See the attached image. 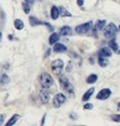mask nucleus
Here are the masks:
<instances>
[{"label": "nucleus", "mask_w": 120, "mask_h": 126, "mask_svg": "<svg viewBox=\"0 0 120 126\" xmlns=\"http://www.w3.org/2000/svg\"><path fill=\"white\" fill-rule=\"evenodd\" d=\"M40 82H41V85H42L43 88L49 89V88L53 85L54 80H53V78H52V76H51L50 74L44 72V73H42L41 76H40Z\"/></svg>", "instance_id": "1"}, {"label": "nucleus", "mask_w": 120, "mask_h": 126, "mask_svg": "<svg viewBox=\"0 0 120 126\" xmlns=\"http://www.w3.org/2000/svg\"><path fill=\"white\" fill-rule=\"evenodd\" d=\"M59 34L57 33V32H54V33H52L51 34V36H50V38H49V42H50V44H55L58 40H59Z\"/></svg>", "instance_id": "17"}, {"label": "nucleus", "mask_w": 120, "mask_h": 126, "mask_svg": "<svg viewBox=\"0 0 120 126\" xmlns=\"http://www.w3.org/2000/svg\"><path fill=\"white\" fill-rule=\"evenodd\" d=\"M54 51L55 52H64L66 51V46L63 45L62 43H55L54 45Z\"/></svg>", "instance_id": "10"}, {"label": "nucleus", "mask_w": 120, "mask_h": 126, "mask_svg": "<svg viewBox=\"0 0 120 126\" xmlns=\"http://www.w3.org/2000/svg\"><path fill=\"white\" fill-rule=\"evenodd\" d=\"M96 81H97V75L95 74H91L86 78V83L88 84H94Z\"/></svg>", "instance_id": "18"}, {"label": "nucleus", "mask_w": 120, "mask_h": 126, "mask_svg": "<svg viewBox=\"0 0 120 126\" xmlns=\"http://www.w3.org/2000/svg\"><path fill=\"white\" fill-rule=\"evenodd\" d=\"M93 93H94V88H90L89 90H87L86 93H84V94H83V96H82V100H83V101L88 100V99L90 98V96L92 95Z\"/></svg>", "instance_id": "12"}, {"label": "nucleus", "mask_w": 120, "mask_h": 126, "mask_svg": "<svg viewBox=\"0 0 120 126\" xmlns=\"http://www.w3.org/2000/svg\"><path fill=\"white\" fill-rule=\"evenodd\" d=\"M105 24H106V21L104 20H99L97 21L96 25H95V30H98V31H102L105 27Z\"/></svg>", "instance_id": "15"}, {"label": "nucleus", "mask_w": 120, "mask_h": 126, "mask_svg": "<svg viewBox=\"0 0 120 126\" xmlns=\"http://www.w3.org/2000/svg\"><path fill=\"white\" fill-rule=\"evenodd\" d=\"M60 14H61V15H62V17H64V16L71 17V14H70V13H68V12L66 11V9H64V8H62V7H60Z\"/></svg>", "instance_id": "23"}, {"label": "nucleus", "mask_w": 120, "mask_h": 126, "mask_svg": "<svg viewBox=\"0 0 120 126\" xmlns=\"http://www.w3.org/2000/svg\"><path fill=\"white\" fill-rule=\"evenodd\" d=\"M118 32V28L116 27L115 24L113 23H110L109 25L106 26V28L104 29V36L107 37V38H111V37H114L116 35Z\"/></svg>", "instance_id": "2"}, {"label": "nucleus", "mask_w": 120, "mask_h": 126, "mask_svg": "<svg viewBox=\"0 0 120 126\" xmlns=\"http://www.w3.org/2000/svg\"><path fill=\"white\" fill-rule=\"evenodd\" d=\"M51 16L54 20H57L60 16V9L56 6H53L52 7V10H51Z\"/></svg>", "instance_id": "11"}, {"label": "nucleus", "mask_w": 120, "mask_h": 126, "mask_svg": "<svg viewBox=\"0 0 120 126\" xmlns=\"http://www.w3.org/2000/svg\"><path fill=\"white\" fill-rule=\"evenodd\" d=\"M14 26L17 30H22L24 28V23H23V21H21L19 19H16L14 21Z\"/></svg>", "instance_id": "19"}, {"label": "nucleus", "mask_w": 120, "mask_h": 126, "mask_svg": "<svg viewBox=\"0 0 120 126\" xmlns=\"http://www.w3.org/2000/svg\"><path fill=\"white\" fill-rule=\"evenodd\" d=\"M98 64L101 67H106L108 65V60L107 57H103V56H99L98 57Z\"/></svg>", "instance_id": "14"}, {"label": "nucleus", "mask_w": 120, "mask_h": 126, "mask_svg": "<svg viewBox=\"0 0 120 126\" xmlns=\"http://www.w3.org/2000/svg\"><path fill=\"white\" fill-rule=\"evenodd\" d=\"M19 117H20V116H19L18 114H15V115H13V116L11 117V119H10V120H9V121L6 123V125H7V126H10V125H14V124L17 122V120L19 119Z\"/></svg>", "instance_id": "20"}, {"label": "nucleus", "mask_w": 120, "mask_h": 126, "mask_svg": "<svg viewBox=\"0 0 120 126\" xmlns=\"http://www.w3.org/2000/svg\"><path fill=\"white\" fill-rule=\"evenodd\" d=\"M109 46H110V48L112 49V50H114V51H118V49H119V46H118V44L116 43V41H115V39H111L110 41H109Z\"/></svg>", "instance_id": "21"}, {"label": "nucleus", "mask_w": 120, "mask_h": 126, "mask_svg": "<svg viewBox=\"0 0 120 126\" xmlns=\"http://www.w3.org/2000/svg\"><path fill=\"white\" fill-rule=\"evenodd\" d=\"M23 9H24V12L26 14H28L30 12V5L27 3V2H24L23 3Z\"/></svg>", "instance_id": "24"}, {"label": "nucleus", "mask_w": 120, "mask_h": 126, "mask_svg": "<svg viewBox=\"0 0 120 126\" xmlns=\"http://www.w3.org/2000/svg\"><path fill=\"white\" fill-rule=\"evenodd\" d=\"M65 100H66V97L63 94H61V93L57 94L54 97V106L55 107H60Z\"/></svg>", "instance_id": "5"}, {"label": "nucleus", "mask_w": 120, "mask_h": 126, "mask_svg": "<svg viewBox=\"0 0 120 126\" xmlns=\"http://www.w3.org/2000/svg\"><path fill=\"white\" fill-rule=\"evenodd\" d=\"M9 82H10V78H9L6 74H3V75L1 76V79H0V84L4 86V85H7Z\"/></svg>", "instance_id": "22"}, {"label": "nucleus", "mask_w": 120, "mask_h": 126, "mask_svg": "<svg viewBox=\"0 0 120 126\" xmlns=\"http://www.w3.org/2000/svg\"><path fill=\"white\" fill-rule=\"evenodd\" d=\"M77 5L78 6H82L83 5V0H77Z\"/></svg>", "instance_id": "27"}, {"label": "nucleus", "mask_w": 120, "mask_h": 126, "mask_svg": "<svg viewBox=\"0 0 120 126\" xmlns=\"http://www.w3.org/2000/svg\"><path fill=\"white\" fill-rule=\"evenodd\" d=\"M60 34L61 35H68L70 32H71V29L68 27V26H63L61 29H60Z\"/></svg>", "instance_id": "16"}, {"label": "nucleus", "mask_w": 120, "mask_h": 126, "mask_svg": "<svg viewBox=\"0 0 120 126\" xmlns=\"http://www.w3.org/2000/svg\"><path fill=\"white\" fill-rule=\"evenodd\" d=\"M119 31H120V26H119Z\"/></svg>", "instance_id": "30"}, {"label": "nucleus", "mask_w": 120, "mask_h": 126, "mask_svg": "<svg viewBox=\"0 0 120 126\" xmlns=\"http://www.w3.org/2000/svg\"><path fill=\"white\" fill-rule=\"evenodd\" d=\"M3 120H4V116L3 115H0V125L3 123Z\"/></svg>", "instance_id": "28"}, {"label": "nucleus", "mask_w": 120, "mask_h": 126, "mask_svg": "<svg viewBox=\"0 0 120 126\" xmlns=\"http://www.w3.org/2000/svg\"><path fill=\"white\" fill-rule=\"evenodd\" d=\"M99 56H103V57H110L112 55V51L110 50V48L108 47H102L99 52H98Z\"/></svg>", "instance_id": "9"}, {"label": "nucleus", "mask_w": 120, "mask_h": 126, "mask_svg": "<svg viewBox=\"0 0 120 126\" xmlns=\"http://www.w3.org/2000/svg\"><path fill=\"white\" fill-rule=\"evenodd\" d=\"M40 98L43 103H48L50 100V93L47 91V89H43L40 91Z\"/></svg>", "instance_id": "7"}, {"label": "nucleus", "mask_w": 120, "mask_h": 126, "mask_svg": "<svg viewBox=\"0 0 120 126\" xmlns=\"http://www.w3.org/2000/svg\"><path fill=\"white\" fill-rule=\"evenodd\" d=\"M110 94H111V91H110L109 89H102V90L97 94L96 97H97L98 99H106V98H108V97L110 96Z\"/></svg>", "instance_id": "8"}, {"label": "nucleus", "mask_w": 120, "mask_h": 126, "mask_svg": "<svg viewBox=\"0 0 120 126\" xmlns=\"http://www.w3.org/2000/svg\"><path fill=\"white\" fill-rule=\"evenodd\" d=\"M1 37H2V33H1V32H0V40H1Z\"/></svg>", "instance_id": "29"}, {"label": "nucleus", "mask_w": 120, "mask_h": 126, "mask_svg": "<svg viewBox=\"0 0 120 126\" xmlns=\"http://www.w3.org/2000/svg\"><path fill=\"white\" fill-rule=\"evenodd\" d=\"M111 119L115 122H120V114H113L111 115Z\"/></svg>", "instance_id": "25"}, {"label": "nucleus", "mask_w": 120, "mask_h": 126, "mask_svg": "<svg viewBox=\"0 0 120 126\" xmlns=\"http://www.w3.org/2000/svg\"><path fill=\"white\" fill-rule=\"evenodd\" d=\"M63 69V61L60 59H56L52 63V70L55 75H60Z\"/></svg>", "instance_id": "3"}, {"label": "nucleus", "mask_w": 120, "mask_h": 126, "mask_svg": "<svg viewBox=\"0 0 120 126\" xmlns=\"http://www.w3.org/2000/svg\"><path fill=\"white\" fill-rule=\"evenodd\" d=\"M29 21H30V24H31L32 26H38V25H42V24H44L43 22H41L39 19H37V18L34 17V16H31V17L29 18Z\"/></svg>", "instance_id": "13"}, {"label": "nucleus", "mask_w": 120, "mask_h": 126, "mask_svg": "<svg viewBox=\"0 0 120 126\" xmlns=\"http://www.w3.org/2000/svg\"><path fill=\"white\" fill-rule=\"evenodd\" d=\"M60 86H61V88H63L67 93H72L73 92V88H72V85L68 82V80H67V78L65 77V76H60Z\"/></svg>", "instance_id": "4"}, {"label": "nucleus", "mask_w": 120, "mask_h": 126, "mask_svg": "<svg viewBox=\"0 0 120 126\" xmlns=\"http://www.w3.org/2000/svg\"><path fill=\"white\" fill-rule=\"evenodd\" d=\"M92 107H93V105H92L91 103H86V104H84V106H83L84 109H92Z\"/></svg>", "instance_id": "26"}, {"label": "nucleus", "mask_w": 120, "mask_h": 126, "mask_svg": "<svg viewBox=\"0 0 120 126\" xmlns=\"http://www.w3.org/2000/svg\"><path fill=\"white\" fill-rule=\"evenodd\" d=\"M91 26H92V22L91 21L90 22H87L85 24H82V25L77 26L75 28V32H78V33H84V32H86L89 31V29L91 28Z\"/></svg>", "instance_id": "6"}]
</instances>
